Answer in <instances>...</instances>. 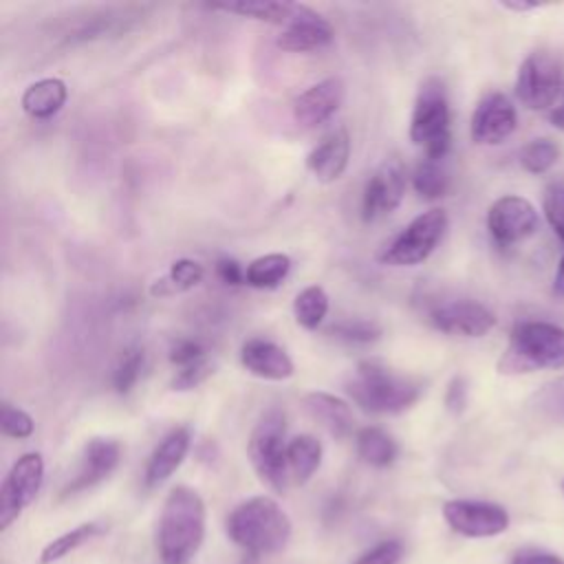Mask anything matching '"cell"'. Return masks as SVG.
I'll use <instances>...</instances> for the list:
<instances>
[{
    "label": "cell",
    "mask_w": 564,
    "mask_h": 564,
    "mask_svg": "<svg viewBox=\"0 0 564 564\" xmlns=\"http://www.w3.org/2000/svg\"><path fill=\"white\" fill-rule=\"evenodd\" d=\"M101 524L99 522H84L57 538H53L40 553V564H53L59 562L62 557H66L68 553H73L75 549H79L82 544H86L88 540L97 538L101 533Z\"/></svg>",
    "instance_id": "29"
},
{
    "label": "cell",
    "mask_w": 564,
    "mask_h": 564,
    "mask_svg": "<svg viewBox=\"0 0 564 564\" xmlns=\"http://www.w3.org/2000/svg\"><path fill=\"white\" fill-rule=\"evenodd\" d=\"M350 159V137L346 128H337L328 132L306 156V165L311 174L322 183L337 181Z\"/></svg>",
    "instance_id": "20"
},
{
    "label": "cell",
    "mask_w": 564,
    "mask_h": 564,
    "mask_svg": "<svg viewBox=\"0 0 564 564\" xmlns=\"http://www.w3.org/2000/svg\"><path fill=\"white\" fill-rule=\"evenodd\" d=\"M511 564H564V560L549 551H542L535 546H524L513 553Z\"/></svg>",
    "instance_id": "40"
},
{
    "label": "cell",
    "mask_w": 564,
    "mask_h": 564,
    "mask_svg": "<svg viewBox=\"0 0 564 564\" xmlns=\"http://www.w3.org/2000/svg\"><path fill=\"white\" fill-rule=\"evenodd\" d=\"M214 375V361L209 357L192 364V366H185V368H178L174 379H172V390H192L196 386H200L203 381H207V377Z\"/></svg>",
    "instance_id": "36"
},
{
    "label": "cell",
    "mask_w": 564,
    "mask_h": 564,
    "mask_svg": "<svg viewBox=\"0 0 564 564\" xmlns=\"http://www.w3.org/2000/svg\"><path fill=\"white\" fill-rule=\"evenodd\" d=\"M516 130V108L502 93L485 95L471 115V139L478 145L502 143Z\"/></svg>",
    "instance_id": "16"
},
{
    "label": "cell",
    "mask_w": 564,
    "mask_h": 564,
    "mask_svg": "<svg viewBox=\"0 0 564 564\" xmlns=\"http://www.w3.org/2000/svg\"><path fill=\"white\" fill-rule=\"evenodd\" d=\"M143 366H145V352L139 346L126 348L112 368V388L119 394H128L137 386L143 372Z\"/></svg>",
    "instance_id": "31"
},
{
    "label": "cell",
    "mask_w": 564,
    "mask_h": 564,
    "mask_svg": "<svg viewBox=\"0 0 564 564\" xmlns=\"http://www.w3.org/2000/svg\"><path fill=\"white\" fill-rule=\"evenodd\" d=\"M295 2H238V4H223V7H214L220 9L225 13H236L242 18H251V20H260V22H269V24H282L286 26V22L293 18L295 13Z\"/></svg>",
    "instance_id": "30"
},
{
    "label": "cell",
    "mask_w": 564,
    "mask_h": 564,
    "mask_svg": "<svg viewBox=\"0 0 564 564\" xmlns=\"http://www.w3.org/2000/svg\"><path fill=\"white\" fill-rule=\"evenodd\" d=\"M447 229V214L438 207L419 214L410 220L379 253V260L390 267H414L430 258Z\"/></svg>",
    "instance_id": "7"
},
{
    "label": "cell",
    "mask_w": 564,
    "mask_h": 564,
    "mask_svg": "<svg viewBox=\"0 0 564 564\" xmlns=\"http://www.w3.org/2000/svg\"><path fill=\"white\" fill-rule=\"evenodd\" d=\"M562 491H564V482H562Z\"/></svg>",
    "instance_id": "46"
},
{
    "label": "cell",
    "mask_w": 564,
    "mask_h": 564,
    "mask_svg": "<svg viewBox=\"0 0 564 564\" xmlns=\"http://www.w3.org/2000/svg\"><path fill=\"white\" fill-rule=\"evenodd\" d=\"M225 529L229 540L253 557L280 553L293 531L286 511L269 496L242 500L227 516Z\"/></svg>",
    "instance_id": "2"
},
{
    "label": "cell",
    "mask_w": 564,
    "mask_h": 564,
    "mask_svg": "<svg viewBox=\"0 0 564 564\" xmlns=\"http://www.w3.org/2000/svg\"><path fill=\"white\" fill-rule=\"evenodd\" d=\"M500 7H505L509 11H520V13L538 9V4H533V2H500Z\"/></svg>",
    "instance_id": "44"
},
{
    "label": "cell",
    "mask_w": 564,
    "mask_h": 564,
    "mask_svg": "<svg viewBox=\"0 0 564 564\" xmlns=\"http://www.w3.org/2000/svg\"><path fill=\"white\" fill-rule=\"evenodd\" d=\"M560 82H562L560 62L546 51H535L520 64L518 79H516V95L527 108L546 110L560 93Z\"/></svg>",
    "instance_id": "9"
},
{
    "label": "cell",
    "mask_w": 564,
    "mask_h": 564,
    "mask_svg": "<svg viewBox=\"0 0 564 564\" xmlns=\"http://www.w3.org/2000/svg\"><path fill=\"white\" fill-rule=\"evenodd\" d=\"M423 390L421 379L394 372L372 359L359 361L346 381L348 397L370 414H401L421 399Z\"/></svg>",
    "instance_id": "3"
},
{
    "label": "cell",
    "mask_w": 564,
    "mask_h": 564,
    "mask_svg": "<svg viewBox=\"0 0 564 564\" xmlns=\"http://www.w3.org/2000/svg\"><path fill=\"white\" fill-rule=\"evenodd\" d=\"M445 405L449 412L458 414L465 410L467 405V383L463 377H454L447 386V392H445Z\"/></svg>",
    "instance_id": "41"
},
{
    "label": "cell",
    "mask_w": 564,
    "mask_h": 564,
    "mask_svg": "<svg viewBox=\"0 0 564 564\" xmlns=\"http://www.w3.org/2000/svg\"><path fill=\"white\" fill-rule=\"evenodd\" d=\"M68 97V88L57 77H44L26 86L22 93V110L33 119H51L57 115Z\"/></svg>",
    "instance_id": "22"
},
{
    "label": "cell",
    "mask_w": 564,
    "mask_h": 564,
    "mask_svg": "<svg viewBox=\"0 0 564 564\" xmlns=\"http://www.w3.org/2000/svg\"><path fill=\"white\" fill-rule=\"evenodd\" d=\"M189 443H192L189 427L178 425L170 430L145 463V471H143L145 487H159L161 482H165L185 460L189 452Z\"/></svg>",
    "instance_id": "19"
},
{
    "label": "cell",
    "mask_w": 564,
    "mask_h": 564,
    "mask_svg": "<svg viewBox=\"0 0 564 564\" xmlns=\"http://www.w3.org/2000/svg\"><path fill=\"white\" fill-rule=\"evenodd\" d=\"M302 405L306 414L317 421L330 436L346 438L352 434V410L341 397L315 390L302 399Z\"/></svg>",
    "instance_id": "21"
},
{
    "label": "cell",
    "mask_w": 564,
    "mask_h": 564,
    "mask_svg": "<svg viewBox=\"0 0 564 564\" xmlns=\"http://www.w3.org/2000/svg\"><path fill=\"white\" fill-rule=\"evenodd\" d=\"M560 150L551 139H533L520 150V165L531 174H544L557 161Z\"/></svg>",
    "instance_id": "32"
},
{
    "label": "cell",
    "mask_w": 564,
    "mask_h": 564,
    "mask_svg": "<svg viewBox=\"0 0 564 564\" xmlns=\"http://www.w3.org/2000/svg\"><path fill=\"white\" fill-rule=\"evenodd\" d=\"M355 447H357L359 458L366 465L377 467V469L390 467L399 456L397 441L386 430H381L377 425L361 427L355 436Z\"/></svg>",
    "instance_id": "24"
},
{
    "label": "cell",
    "mask_w": 564,
    "mask_h": 564,
    "mask_svg": "<svg viewBox=\"0 0 564 564\" xmlns=\"http://www.w3.org/2000/svg\"><path fill=\"white\" fill-rule=\"evenodd\" d=\"M443 518L465 538H491L509 527V513L500 505L485 500H447Z\"/></svg>",
    "instance_id": "12"
},
{
    "label": "cell",
    "mask_w": 564,
    "mask_h": 564,
    "mask_svg": "<svg viewBox=\"0 0 564 564\" xmlns=\"http://www.w3.org/2000/svg\"><path fill=\"white\" fill-rule=\"evenodd\" d=\"M0 427H2V434L9 436V438H29L35 430V423L31 419L29 412H24L22 408H15L11 403H2L0 408Z\"/></svg>",
    "instance_id": "34"
},
{
    "label": "cell",
    "mask_w": 564,
    "mask_h": 564,
    "mask_svg": "<svg viewBox=\"0 0 564 564\" xmlns=\"http://www.w3.org/2000/svg\"><path fill=\"white\" fill-rule=\"evenodd\" d=\"M427 319L436 330L458 337H482L496 326V315L485 304L467 297L434 304Z\"/></svg>",
    "instance_id": "11"
},
{
    "label": "cell",
    "mask_w": 564,
    "mask_h": 564,
    "mask_svg": "<svg viewBox=\"0 0 564 564\" xmlns=\"http://www.w3.org/2000/svg\"><path fill=\"white\" fill-rule=\"evenodd\" d=\"M549 121H551L555 128L564 130V106H562V108H555V110L549 115Z\"/></svg>",
    "instance_id": "45"
},
{
    "label": "cell",
    "mask_w": 564,
    "mask_h": 564,
    "mask_svg": "<svg viewBox=\"0 0 564 564\" xmlns=\"http://www.w3.org/2000/svg\"><path fill=\"white\" fill-rule=\"evenodd\" d=\"M291 271L286 253H267L251 260L245 269V284L253 289H275Z\"/></svg>",
    "instance_id": "27"
},
{
    "label": "cell",
    "mask_w": 564,
    "mask_h": 564,
    "mask_svg": "<svg viewBox=\"0 0 564 564\" xmlns=\"http://www.w3.org/2000/svg\"><path fill=\"white\" fill-rule=\"evenodd\" d=\"M542 368H564V328L535 319L516 324L498 370L502 375H527Z\"/></svg>",
    "instance_id": "4"
},
{
    "label": "cell",
    "mask_w": 564,
    "mask_h": 564,
    "mask_svg": "<svg viewBox=\"0 0 564 564\" xmlns=\"http://www.w3.org/2000/svg\"><path fill=\"white\" fill-rule=\"evenodd\" d=\"M328 313V295L319 284H311L302 289L293 300L295 322L306 330H317Z\"/></svg>",
    "instance_id": "28"
},
{
    "label": "cell",
    "mask_w": 564,
    "mask_h": 564,
    "mask_svg": "<svg viewBox=\"0 0 564 564\" xmlns=\"http://www.w3.org/2000/svg\"><path fill=\"white\" fill-rule=\"evenodd\" d=\"M487 229L498 245H516L538 229V212L522 196H500L487 212Z\"/></svg>",
    "instance_id": "13"
},
{
    "label": "cell",
    "mask_w": 564,
    "mask_h": 564,
    "mask_svg": "<svg viewBox=\"0 0 564 564\" xmlns=\"http://www.w3.org/2000/svg\"><path fill=\"white\" fill-rule=\"evenodd\" d=\"M205 502L200 494L187 485H176L165 496L156 551L163 564H189L205 540Z\"/></svg>",
    "instance_id": "1"
},
{
    "label": "cell",
    "mask_w": 564,
    "mask_h": 564,
    "mask_svg": "<svg viewBox=\"0 0 564 564\" xmlns=\"http://www.w3.org/2000/svg\"><path fill=\"white\" fill-rule=\"evenodd\" d=\"M44 482V458L37 452L22 454L0 487V531H7L35 500Z\"/></svg>",
    "instance_id": "8"
},
{
    "label": "cell",
    "mask_w": 564,
    "mask_h": 564,
    "mask_svg": "<svg viewBox=\"0 0 564 564\" xmlns=\"http://www.w3.org/2000/svg\"><path fill=\"white\" fill-rule=\"evenodd\" d=\"M414 192L425 200H436L447 196L452 187V176L443 163V159H427L423 156L412 174Z\"/></svg>",
    "instance_id": "26"
},
{
    "label": "cell",
    "mask_w": 564,
    "mask_h": 564,
    "mask_svg": "<svg viewBox=\"0 0 564 564\" xmlns=\"http://www.w3.org/2000/svg\"><path fill=\"white\" fill-rule=\"evenodd\" d=\"M240 364L247 372L267 381H284L295 370L289 352L264 337H251L242 344Z\"/></svg>",
    "instance_id": "18"
},
{
    "label": "cell",
    "mask_w": 564,
    "mask_h": 564,
    "mask_svg": "<svg viewBox=\"0 0 564 564\" xmlns=\"http://www.w3.org/2000/svg\"><path fill=\"white\" fill-rule=\"evenodd\" d=\"M335 31L330 22L306 4H297L293 18L282 26L275 44L289 53H308L324 48L333 42Z\"/></svg>",
    "instance_id": "15"
},
{
    "label": "cell",
    "mask_w": 564,
    "mask_h": 564,
    "mask_svg": "<svg viewBox=\"0 0 564 564\" xmlns=\"http://www.w3.org/2000/svg\"><path fill=\"white\" fill-rule=\"evenodd\" d=\"M344 95V82L339 77H326L295 97L293 117L304 128H317L339 110Z\"/></svg>",
    "instance_id": "17"
},
{
    "label": "cell",
    "mask_w": 564,
    "mask_h": 564,
    "mask_svg": "<svg viewBox=\"0 0 564 564\" xmlns=\"http://www.w3.org/2000/svg\"><path fill=\"white\" fill-rule=\"evenodd\" d=\"M121 460V445L112 438H90L79 456L73 478L64 485L62 496H75L106 480Z\"/></svg>",
    "instance_id": "14"
},
{
    "label": "cell",
    "mask_w": 564,
    "mask_h": 564,
    "mask_svg": "<svg viewBox=\"0 0 564 564\" xmlns=\"http://www.w3.org/2000/svg\"><path fill=\"white\" fill-rule=\"evenodd\" d=\"M535 408L549 419H564V377L546 383L535 394Z\"/></svg>",
    "instance_id": "35"
},
{
    "label": "cell",
    "mask_w": 564,
    "mask_h": 564,
    "mask_svg": "<svg viewBox=\"0 0 564 564\" xmlns=\"http://www.w3.org/2000/svg\"><path fill=\"white\" fill-rule=\"evenodd\" d=\"M286 447V416L280 408H269L260 414L249 434L247 456L258 478L278 494H282L291 480Z\"/></svg>",
    "instance_id": "6"
},
{
    "label": "cell",
    "mask_w": 564,
    "mask_h": 564,
    "mask_svg": "<svg viewBox=\"0 0 564 564\" xmlns=\"http://www.w3.org/2000/svg\"><path fill=\"white\" fill-rule=\"evenodd\" d=\"M553 293L555 295H564V256L560 260V267H557V273L553 278Z\"/></svg>",
    "instance_id": "43"
},
{
    "label": "cell",
    "mask_w": 564,
    "mask_h": 564,
    "mask_svg": "<svg viewBox=\"0 0 564 564\" xmlns=\"http://www.w3.org/2000/svg\"><path fill=\"white\" fill-rule=\"evenodd\" d=\"M452 117L445 84L427 77L414 99L410 119V139L427 159H445L452 145Z\"/></svg>",
    "instance_id": "5"
},
{
    "label": "cell",
    "mask_w": 564,
    "mask_h": 564,
    "mask_svg": "<svg viewBox=\"0 0 564 564\" xmlns=\"http://www.w3.org/2000/svg\"><path fill=\"white\" fill-rule=\"evenodd\" d=\"M216 275L220 278V282H225L229 286L245 284V269L234 258H220L216 262Z\"/></svg>",
    "instance_id": "42"
},
{
    "label": "cell",
    "mask_w": 564,
    "mask_h": 564,
    "mask_svg": "<svg viewBox=\"0 0 564 564\" xmlns=\"http://www.w3.org/2000/svg\"><path fill=\"white\" fill-rule=\"evenodd\" d=\"M544 216L551 225V229L560 236L564 242V185L551 183L544 192Z\"/></svg>",
    "instance_id": "37"
},
{
    "label": "cell",
    "mask_w": 564,
    "mask_h": 564,
    "mask_svg": "<svg viewBox=\"0 0 564 564\" xmlns=\"http://www.w3.org/2000/svg\"><path fill=\"white\" fill-rule=\"evenodd\" d=\"M207 352L203 348L200 341L196 339H187V337H181L172 344L170 348V361L176 366V368H185V366H192L200 359H205Z\"/></svg>",
    "instance_id": "38"
},
{
    "label": "cell",
    "mask_w": 564,
    "mask_h": 564,
    "mask_svg": "<svg viewBox=\"0 0 564 564\" xmlns=\"http://www.w3.org/2000/svg\"><path fill=\"white\" fill-rule=\"evenodd\" d=\"M322 443L311 436V434H300L289 441L286 447V465H289V476L293 482L304 485L313 478V474L322 465Z\"/></svg>",
    "instance_id": "23"
},
{
    "label": "cell",
    "mask_w": 564,
    "mask_h": 564,
    "mask_svg": "<svg viewBox=\"0 0 564 564\" xmlns=\"http://www.w3.org/2000/svg\"><path fill=\"white\" fill-rule=\"evenodd\" d=\"M203 275H205V269H203L200 262L189 260V258H181V260L172 262L170 271L163 278L154 280V284L150 286V293L159 295V297L185 293V291L194 289L196 284H200Z\"/></svg>",
    "instance_id": "25"
},
{
    "label": "cell",
    "mask_w": 564,
    "mask_h": 564,
    "mask_svg": "<svg viewBox=\"0 0 564 564\" xmlns=\"http://www.w3.org/2000/svg\"><path fill=\"white\" fill-rule=\"evenodd\" d=\"M403 555V546L399 540H383L366 551L355 564H397Z\"/></svg>",
    "instance_id": "39"
},
{
    "label": "cell",
    "mask_w": 564,
    "mask_h": 564,
    "mask_svg": "<svg viewBox=\"0 0 564 564\" xmlns=\"http://www.w3.org/2000/svg\"><path fill=\"white\" fill-rule=\"evenodd\" d=\"M328 335L348 344H370L381 337V326L372 319H344L333 324Z\"/></svg>",
    "instance_id": "33"
},
{
    "label": "cell",
    "mask_w": 564,
    "mask_h": 564,
    "mask_svg": "<svg viewBox=\"0 0 564 564\" xmlns=\"http://www.w3.org/2000/svg\"><path fill=\"white\" fill-rule=\"evenodd\" d=\"M405 170L399 159H386L368 178L361 194V218L366 223L390 216L403 200Z\"/></svg>",
    "instance_id": "10"
}]
</instances>
